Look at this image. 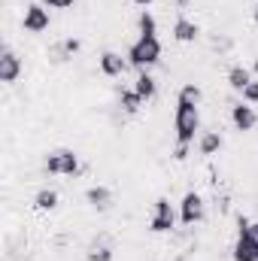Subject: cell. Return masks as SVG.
Returning <instances> with one entry per match:
<instances>
[{
	"label": "cell",
	"instance_id": "1",
	"mask_svg": "<svg viewBox=\"0 0 258 261\" xmlns=\"http://www.w3.org/2000/svg\"><path fill=\"white\" fill-rule=\"evenodd\" d=\"M161 40H158V34H140L134 43H131L128 49V64L134 70H149V67H155L161 61Z\"/></svg>",
	"mask_w": 258,
	"mask_h": 261
},
{
	"label": "cell",
	"instance_id": "2",
	"mask_svg": "<svg viewBox=\"0 0 258 261\" xmlns=\"http://www.w3.org/2000/svg\"><path fill=\"white\" fill-rule=\"evenodd\" d=\"M173 130H176V146H192L194 134L200 130V110L197 103L176 97V113H173Z\"/></svg>",
	"mask_w": 258,
	"mask_h": 261
},
{
	"label": "cell",
	"instance_id": "3",
	"mask_svg": "<svg viewBox=\"0 0 258 261\" xmlns=\"http://www.w3.org/2000/svg\"><path fill=\"white\" fill-rule=\"evenodd\" d=\"M43 167L49 176H76L79 173V155L73 149H55L46 155Z\"/></svg>",
	"mask_w": 258,
	"mask_h": 261
},
{
	"label": "cell",
	"instance_id": "4",
	"mask_svg": "<svg viewBox=\"0 0 258 261\" xmlns=\"http://www.w3.org/2000/svg\"><path fill=\"white\" fill-rule=\"evenodd\" d=\"M173 225H176V213H173L170 200L167 197H158L155 200V210H152V219H149V231L167 234V231H173Z\"/></svg>",
	"mask_w": 258,
	"mask_h": 261
},
{
	"label": "cell",
	"instance_id": "5",
	"mask_svg": "<svg viewBox=\"0 0 258 261\" xmlns=\"http://www.w3.org/2000/svg\"><path fill=\"white\" fill-rule=\"evenodd\" d=\"M21 28H24L28 34H43V31H49V9H46V3H31V6H24Z\"/></svg>",
	"mask_w": 258,
	"mask_h": 261
},
{
	"label": "cell",
	"instance_id": "6",
	"mask_svg": "<svg viewBox=\"0 0 258 261\" xmlns=\"http://www.w3.org/2000/svg\"><path fill=\"white\" fill-rule=\"evenodd\" d=\"M203 219V197L197 192H186L179 200V222L183 225H197Z\"/></svg>",
	"mask_w": 258,
	"mask_h": 261
},
{
	"label": "cell",
	"instance_id": "7",
	"mask_svg": "<svg viewBox=\"0 0 258 261\" xmlns=\"http://www.w3.org/2000/svg\"><path fill=\"white\" fill-rule=\"evenodd\" d=\"M18 76H21V58L9 46H3V52H0V82L12 85V82H18Z\"/></svg>",
	"mask_w": 258,
	"mask_h": 261
},
{
	"label": "cell",
	"instance_id": "8",
	"mask_svg": "<svg viewBox=\"0 0 258 261\" xmlns=\"http://www.w3.org/2000/svg\"><path fill=\"white\" fill-rule=\"evenodd\" d=\"M231 122H234V128L237 130H252L258 125V113L252 110V103L240 100V103L231 107Z\"/></svg>",
	"mask_w": 258,
	"mask_h": 261
},
{
	"label": "cell",
	"instance_id": "9",
	"mask_svg": "<svg viewBox=\"0 0 258 261\" xmlns=\"http://www.w3.org/2000/svg\"><path fill=\"white\" fill-rule=\"evenodd\" d=\"M97 64H100V73L104 76H110V79H116V76H122L125 70H128V58H122L119 52H113V49H107L100 58H97Z\"/></svg>",
	"mask_w": 258,
	"mask_h": 261
},
{
	"label": "cell",
	"instance_id": "10",
	"mask_svg": "<svg viewBox=\"0 0 258 261\" xmlns=\"http://www.w3.org/2000/svg\"><path fill=\"white\" fill-rule=\"evenodd\" d=\"M85 203H88L91 210H97V213H107V210L113 206V192H110L107 186H91V189L85 192Z\"/></svg>",
	"mask_w": 258,
	"mask_h": 261
},
{
	"label": "cell",
	"instance_id": "11",
	"mask_svg": "<svg viewBox=\"0 0 258 261\" xmlns=\"http://www.w3.org/2000/svg\"><path fill=\"white\" fill-rule=\"evenodd\" d=\"M197 37H200V28L194 24L192 18L176 15V21H173V40H176V43H194Z\"/></svg>",
	"mask_w": 258,
	"mask_h": 261
},
{
	"label": "cell",
	"instance_id": "12",
	"mask_svg": "<svg viewBox=\"0 0 258 261\" xmlns=\"http://www.w3.org/2000/svg\"><path fill=\"white\" fill-rule=\"evenodd\" d=\"M231 258L234 261H258V243L246 234H237V243L231 249Z\"/></svg>",
	"mask_w": 258,
	"mask_h": 261
},
{
	"label": "cell",
	"instance_id": "13",
	"mask_svg": "<svg viewBox=\"0 0 258 261\" xmlns=\"http://www.w3.org/2000/svg\"><path fill=\"white\" fill-rule=\"evenodd\" d=\"M134 91H137L143 100H152V97H155V91H158L155 76H152L149 70H140V73H137V79H134Z\"/></svg>",
	"mask_w": 258,
	"mask_h": 261
},
{
	"label": "cell",
	"instance_id": "14",
	"mask_svg": "<svg viewBox=\"0 0 258 261\" xmlns=\"http://www.w3.org/2000/svg\"><path fill=\"white\" fill-rule=\"evenodd\" d=\"M219 149H222V134L219 130H203L200 140H197V152L207 155V158H213Z\"/></svg>",
	"mask_w": 258,
	"mask_h": 261
},
{
	"label": "cell",
	"instance_id": "15",
	"mask_svg": "<svg viewBox=\"0 0 258 261\" xmlns=\"http://www.w3.org/2000/svg\"><path fill=\"white\" fill-rule=\"evenodd\" d=\"M143 103H146V100H143V97H140V94L134 91V85H131V88H122V91H119V107H122V110H125L128 116H137Z\"/></svg>",
	"mask_w": 258,
	"mask_h": 261
},
{
	"label": "cell",
	"instance_id": "16",
	"mask_svg": "<svg viewBox=\"0 0 258 261\" xmlns=\"http://www.w3.org/2000/svg\"><path fill=\"white\" fill-rule=\"evenodd\" d=\"M249 82H252V73H249L243 64H234L231 70H228V85H231L234 91H240V94H243V88H246Z\"/></svg>",
	"mask_w": 258,
	"mask_h": 261
},
{
	"label": "cell",
	"instance_id": "17",
	"mask_svg": "<svg viewBox=\"0 0 258 261\" xmlns=\"http://www.w3.org/2000/svg\"><path fill=\"white\" fill-rule=\"evenodd\" d=\"M34 206H37L40 213H52V210L58 206V192H55V189H40V192L34 195Z\"/></svg>",
	"mask_w": 258,
	"mask_h": 261
},
{
	"label": "cell",
	"instance_id": "18",
	"mask_svg": "<svg viewBox=\"0 0 258 261\" xmlns=\"http://www.w3.org/2000/svg\"><path fill=\"white\" fill-rule=\"evenodd\" d=\"M85 258L88 261H113V246H107V243H91L88 252H85Z\"/></svg>",
	"mask_w": 258,
	"mask_h": 261
},
{
	"label": "cell",
	"instance_id": "19",
	"mask_svg": "<svg viewBox=\"0 0 258 261\" xmlns=\"http://www.w3.org/2000/svg\"><path fill=\"white\" fill-rule=\"evenodd\" d=\"M137 28H140V34H158V21H155V15L152 12H140V18H137Z\"/></svg>",
	"mask_w": 258,
	"mask_h": 261
},
{
	"label": "cell",
	"instance_id": "20",
	"mask_svg": "<svg viewBox=\"0 0 258 261\" xmlns=\"http://www.w3.org/2000/svg\"><path fill=\"white\" fill-rule=\"evenodd\" d=\"M76 52H79V40H73V37H67L64 43L58 46V58H55V61H67V58H73Z\"/></svg>",
	"mask_w": 258,
	"mask_h": 261
},
{
	"label": "cell",
	"instance_id": "21",
	"mask_svg": "<svg viewBox=\"0 0 258 261\" xmlns=\"http://www.w3.org/2000/svg\"><path fill=\"white\" fill-rule=\"evenodd\" d=\"M176 97H179V100H189V103H200V97H203V94H200V88H197L194 82H186V85L179 88V94H176Z\"/></svg>",
	"mask_w": 258,
	"mask_h": 261
},
{
	"label": "cell",
	"instance_id": "22",
	"mask_svg": "<svg viewBox=\"0 0 258 261\" xmlns=\"http://www.w3.org/2000/svg\"><path fill=\"white\" fill-rule=\"evenodd\" d=\"M237 234H246V237H252L258 243V222H249L246 216H240L237 219Z\"/></svg>",
	"mask_w": 258,
	"mask_h": 261
},
{
	"label": "cell",
	"instance_id": "23",
	"mask_svg": "<svg viewBox=\"0 0 258 261\" xmlns=\"http://www.w3.org/2000/svg\"><path fill=\"white\" fill-rule=\"evenodd\" d=\"M243 100H246V103H258V79H252V82L243 88Z\"/></svg>",
	"mask_w": 258,
	"mask_h": 261
},
{
	"label": "cell",
	"instance_id": "24",
	"mask_svg": "<svg viewBox=\"0 0 258 261\" xmlns=\"http://www.w3.org/2000/svg\"><path fill=\"white\" fill-rule=\"evenodd\" d=\"M49 9H70L73 6V0H43Z\"/></svg>",
	"mask_w": 258,
	"mask_h": 261
},
{
	"label": "cell",
	"instance_id": "25",
	"mask_svg": "<svg viewBox=\"0 0 258 261\" xmlns=\"http://www.w3.org/2000/svg\"><path fill=\"white\" fill-rule=\"evenodd\" d=\"M173 3H176V6H179V9H186V6H189V3H192V0H173Z\"/></svg>",
	"mask_w": 258,
	"mask_h": 261
},
{
	"label": "cell",
	"instance_id": "26",
	"mask_svg": "<svg viewBox=\"0 0 258 261\" xmlns=\"http://www.w3.org/2000/svg\"><path fill=\"white\" fill-rule=\"evenodd\" d=\"M134 3H137V6H152L155 0H134Z\"/></svg>",
	"mask_w": 258,
	"mask_h": 261
},
{
	"label": "cell",
	"instance_id": "27",
	"mask_svg": "<svg viewBox=\"0 0 258 261\" xmlns=\"http://www.w3.org/2000/svg\"><path fill=\"white\" fill-rule=\"evenodd\" d=\"M252 18L258 21V0H255V6H252Z\"/></svg>",
	"mask_w": 258,
	"mask_h": 261
}]
</instances>
